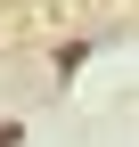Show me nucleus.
Masks as SVG:
<instances>
[{
  "mask_svg": "<svg viewBox=\"0 0 139 147\" xmlns=\"http://www.w3.org/2000/svg\"><path fill=\"white\" fill-rule=\"evenodd\" d=\"M0 147H25V123H16V115L0 123Z\"/></svg>",
  "mask_w": 139,
  "mask_h": 147,
  "instance_id": "obj_1",
  "label": "nucleus"
}]
</instances>
